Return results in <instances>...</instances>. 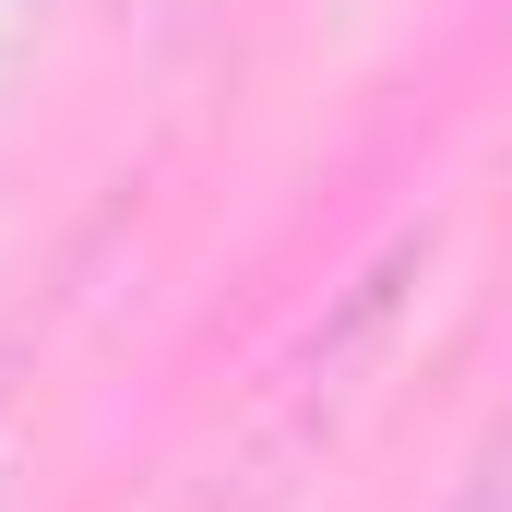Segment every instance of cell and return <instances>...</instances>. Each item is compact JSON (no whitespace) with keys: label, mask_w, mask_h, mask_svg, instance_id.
Returning a JSON list of instances; mask_svg holds the SVG:
<instances>
[{"label":"cell","mask_w":512,"mask_h":512,"mask_svg":"<svg viewBox=\"0 0 512 512\" xmlns=\"http://www.w3.org/2000/svg\"><path fill=\"white\" fill-rule=\"evenodd\" d=\"M453 512H512V441H501V453H489V465H477V489H465V501H453Z\"/></svg>","instance_id":"1"}]
</instances>
